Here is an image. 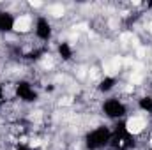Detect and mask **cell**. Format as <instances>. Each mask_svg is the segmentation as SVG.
<instances>
[{"label": "cell", "mask_w": 152, "mask_h": 150, "mask_svg": "<svg viewBox=\"0 0 152 150\" xmlns=\"http://www.w3.org/2000/svg\"><path fill=\"white\" fill-rule=\"evenodd\" d=\"M145 118L143 117H131L129 120H127V124H126V127H127V131L131 133V134H140L143 129H145Z\"/></svg>", "instance_id": "obj_1"}, {"label": "cell", "mask_w": 152, "mask_h": 150, "mask_svg": "<svg viewBox=\"0 0 152 150\" xmlns=\"http://www.w3.org/2000/svg\"><path fill=\"white\" fill-rule=\"evenodd\" d=\"M12 28L16 32H21V34L28 32L32 28V18L30 16H20V18H16L14 23H12Z\"/></svg>", "instance_id": "obj_2"}, {"label": "cell", "mask_w": 152, "mask_h": 150, "mask_svg": "<svg viewBox=\"0 0 152 150\" xmlns=\"http://www.w3.org/2000/svg\"><path fill=\"white\" fill-rule=\"evenodd\" d=\"M103 69H104V74H115V73L120 69V58L115 57L112 60H108V62L103 66Z\"/></svg>", "instance_id": "obj_3"}, {"label": "cell", "mask_w": 152, "mask_h": 150, "mask_svg": "<svg viewBox=\"0 0 152 150\" xmlns=\"http://www.w3.org/2000/svg\"><path fill=\"white\" fill-rule=\"evenodd\" d=\"M50 14H53L55 18H58V16H62L64 14V7L60 5V4H57V5H50Z\"/></svg>", "instance_id": "obj_4"}, {"label": "cell", "mask_w": 152, "mask_h": 150, "mask_svg": "<svg viewBox=\"0 0 152 150\" xmlns=\"http://www.w3.org/2000/svg\"><path fill=\"white\" fill-rule=\"evenodd\" d=\"M60 104H64V106H69V104H73V101H71L69 97H64V99L60 101Z\"/></svg>", "instance_id": "obj_5"}, {"label": "cell", "mask_w": 152, "mask_h": 150, "mask_svg": "<svg viewBox=\"0 0 152 150\" xmlns=\"http://www.w3.org/2000/svg\"><path fill=\"white\" fill-rule=\"evenodd\" d=\"M30 5H32V7H41V5H42V4H41V2H32V4H30Z\"/></svg>", "instance_id": "obj_6"}]
</instances>
